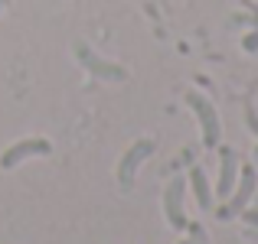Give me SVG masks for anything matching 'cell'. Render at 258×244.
<instances>
[{
    "label": "cell",
    "mask_w": 258,
    "mask_h": 244,
    "mask_svg": "<svg viewBox=\"0 0 258 244\" xmlns=\"http://www.w3.org/2000/svg\"><path fill=\"white\" fill-rule=\"evenodd\" d=\"M186 101L189 107L196 111V117H200V127H203V147L206 150H216L219 147V137H222V124H219V114H216V107L209 104L206 94L200 91H186Z\"/></svg>",
    "instance_id": "obj_1"
},
{
    "label": "cell",
    "mask_w": 258,
    "mask_h": 244,
    "mask_svg": "<svg viewBox=\"0 0 258 244\" xmlns=\"http://www.w3.org/2000/svg\"><path fill=\"white\" fill-rule=\"evenodd\" d=\"M255 186H258V169L255 166H242L239 179H235V189L229 192V202L216 215H219V218H235V215H242L248 208V202H252V195H255Z\"/></svg>",
    "instance_id": "obj_2"
},
{
    "label": "cell",
    "mask_w": 258,
    "mask_h": 244,
    "mask_svg": "<svg viewBox=\"0 0 258 244\" xmlns=\"http://www.w3.org/2000/svg\"><path fill=\"white\" fill-rule=\"evenodd\" d=\"M154 140H147V137H141V140H134L131 147H127V153L121 157V163H118V186L121 189H127L131 192L134 189V176H138V166L144 163L147 157H154Z\"/></svg>",
    "instance_id": "obj_3"
},
{
    "label": "cell",
    "mask_w": 258,
    "mask_h": 244,
    "mask_svg": "<svg viewBox=\"0 0 258 244\" xmlns=\"http://www.w3.org/2000/svg\"><path fill=\"white\" fill-rule=\"evenodd\" d=\"M76 59L85 65L88 72H92L95 78H101V81H124V78H127V72L121 69L118 62H108V59L95 56V52H92V46L82 43V39L76 43Z\"/></svg>",
    "instance_id": "obj_4"
},
{
    "label": "cell",
    "mask_w": 258,
    "mask_h": 244,
    "mask_svg": "<svg viewBox=\"0 0 258 244\" xmlns=\"http://www.w3.org/2000/svg\"><path fill=\"white\" fill-rule=\"evenodd\" d=\"M183 192H186V179L183 176H173L164 189V215L170 221V228H176V231H183L189 225L186 212H183Z\"/></svg>",
    "instance_id": "obj_5"
},
{
    "label": "cell",
    "mask_w": 258,
    "mask_h": 244,
    "mask_svg": "<svg viewBox=\"0 0 258 244\" xmlns=\"http://www.w3.org/2000/svg\"><path fill=\"white\" fill-rule=\"evenodd\" d=\"M52 153V144L43 137H30V140H20V144H13L10 150H4V157H0V169H13L20 166L23 160L30 157H49Z\"/></svg>",
    "instance_id": "obj_6"
},
{
    "label": "cell",
    "mask_w": 258,
    "mask_h": 244,
    "mask_svg": "<svg viewBox=\"0 0 258 244\" xmlns=\"http://www.w3.org/2000/svg\"><path fill=\"white\" fill-rule=\"evenodd\" d=\"M235 179H239V153L232 147H219V182H216V195L229 199Z\"/></svg>",
    "instance_id": "obj_7"
},
{
    "label": "cell",
    "mask_w": 258,
    "mask_h": 244,
    "mask_svg": "<svg viewBox=\"0 0 258 244\" xmlns=\"http://www.w3.org/2000/svg\"><path fill=\"white\" fill-rule=\"evenodd\" d=\"M189 186H193V192H196V202H200V208H213V189H209V182H206V169L203 166H189Z\"/></svg>",
    "instance_id": "obj_8"
},
{
    "label": "cell",
    "mask_w": 258,
    "mask_h": 244,
    "mask_svg": "<svg viewBox=\"0 0 258 244\" xmlns=\"http://www.w3.org/2000/svg\"><path fill=\"white\" fill-rule=\"evenodd\" d=\"M186 228H189V244H209L206 228H203V225H196V221H193V225H186Z\"/></svg>",
    "instance_id": "obj_9"
},
{
    "label": "cell",
    "mask_w": 258,
    "mask_h": 244,
    "mask_svg": "<svg viewBox=\"0 0 258 244\" xmlns=\"http://www.w3.org/2000/svg\"><path fill=\"white\" fill-rule=\"evenodd\" d=\"M242 218H245L248 228H258V208H245V212H242Z\"/></svg>",
    "instance_id": "obj_10"
},
{
    "label": "cell",
    "mask_w": 258,
    "mask_h": 244,
    "mask_svg": "<svg viewBox=\"0 0 258 244\" xmlns=\"http://www.w3.org/2000/svg\"><path fill=\"white\" fill-rule=\"evenodd\" d=\"M242 46H245L248 52H255V49H258V33H248V36L242 39Z\"/></svg>",
    "instance_id": "obj_11"
},
{
    "label": "cell",
    "mask_w": 258,
    "mask_h": 244,
    "mask_svg": "<svg viewBox=\"0 0 258 244\" xmlns=\"http://www.w3.org/2000/svg\"><path fill=\"white\" fill-rule=\"evenodd\" d=\"M245 117H248V127H252V134L258 137V114L252 111V107H248V111H245Z\"/></svg>",
    "instance_id": "obj_12"
},
{
    "label": "cell",
    "mask_w": 258,
    "mask_h": 244,
    "mask_svg": "<svg viewBox=\"0 0 258 244\" xmlns=\"http://www.w3.org/2000/svg\"><path fill=\"white\" fill-rule=\"evenodd\" d=\"M232 23H255L258 26V13H252V17H235Z\"/></svg>",
    "instance_id": "obj_13"
},
{
    "label": "cell",
    "mask_w": 258,
    "mask_h": 244,
    "mask_svg": "<svg viewBox=\"0 0 258 244\" xmlns=\"http://www.w3.org/2000/svg\"><path fill=\"white\" fill-rule=\"evenodd\" d=\"M245 238L248 241H258V228H245Z\"/></svg>",
    "instance_id": "obj_14"
},
{
    "label": "cell",
    "mask_w": 258,
    "mask_h": 244,
    "mask_svg": "<svg viewBox=\"0 0 258 244\" xmlns=\"http://www.w3.org/2000/svg\"><path fill=\"white\" fill-rule=\"evenodd\" d=\"M252 202H255V205H252V208H258V192H255V195H252Z\"/></svg>",
    "instance_id": "obj_15"
},
{
    "label": "cell",
    "mask_w": 258,
    "mask_h": 244,
    "mask_svg": "<svg viewBox=\"0 0 258 244\" xmlns=\"http://www.w3.org/2000/svg\"><path fill=\"white\" fill-rule=\"evenodd\" d=\"M4 4H7V0H0V10H4Z\"/></svg>",
    "instance_id": "obj_16"
},
{
    "label": "cell",
    "mask_w": 258,
    "mask_h": 244,
    "mask_svg": "<svg viewBox=\"0 0 258 244\" xmlns=\"http://www.w3.org/2000/svg\"><path fill=\"white\" fill-rule=\"evenodd\" d=\"M255 160H258V150H255Z\"/></svg>",
    "instance_id": "obj_17"
},
{
    "label": "cell",
    "mask_w": 258,
    "mask_h": 244,
    "mask_svg": "<svg viewBox=\"0 0 258 244\" xmlns=\"http://www.w3.org/2000/svg\"><path fill=\"white\" fill-rule=\"evenodd\" d=\"M180 244H189V241H180Z\"/></svg>",
    "instance_id": "obj_18"
}]
</instances>
